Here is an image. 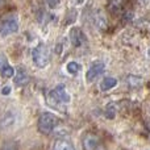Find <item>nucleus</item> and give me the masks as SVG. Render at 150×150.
I'll return each mask as SVG.
<instances>
[{
  "mask_svg": "<svg viewBox=\"0 0 150 150\" xmlns=\"http://www.w3.org/2000/svg\"><path fill=\"white\" fill-rule=\"evenodd\" d=\"M66 69H67V73L69 74H71V75H75V74H78L79 73V70L82 67H80V65L78 62H69L67 63V66H66Z\"/></svg>",
  "mask_w": 150,
  "mask_h": 150,
  "instance_id": "nucleus-13",
  "label": "nucleus"
},
{
  "mask_svg": "<svg viewBox=\"0 0 150 150\" xmlns=\"http://www.w3.org/2000/svg\"><path fill=\"white\" fill-rule=\"evenodd\" d=\"M116 86H117V79L116 78L108 76V78H104L103 82L100 83V90L101 91H108V90H111V88L116 87Z\"/></svg>",
  "mask_w": 150,
  "mask_h": 150,
  "instance_id": "nucleus-11",
  "label": "nucleus"
},
{
  "mask_svg": "<svg viewBox=\"0 0 150 150\" xmlns=\"http://www.w3.org/2000/svg\"><path fill=\"white\" fill-rule=\"evenodd\" d=\"M105 116L108 117V119H113V117L116 116V108H115V105H113V104H112V103L107 105Z\"/></svg>",
  "mask_w": 150,
  "mask_h": 150,
  "instance_id": "nucleus-14",
  "label": "nucleus"
},
{
  "mask_svg": "<svg viewBox=\"0 0 150 150\" xmlns=\"http://www.w3.org/2000/svg\"><path fill=\"white\" fill-rule=\"evenodd\" d=\"M69 101H70V95L67 93L66 87L63 84H58L46 96L47 105L61 112H66V105L69 104Z\"/></svg>",
  "mask_w": 150,
  "mask_h": 150,
  "instance_id": "nucleus-1",
  "label": "nucleus"
},
{
  "mask_svg": "<svg viewBox=\"0 0 150 150\" xmlns=\"http://www.w3.org/2000/svg\"><path fill=\"white\" fill-rule=\"evenodd\" d=\"M1 150H18V148L15 142H7L4 146H3Z\"/></svg>",
  "mask_w": 150,
  "mask_h": 150,
  "instance_id": "nucleus-16",
  "label": "nucleus"
},
{
  "mask_svg": "<svg viewBox=\"0 0 150 150\" xmlns=\"http://www.w3.org/2000/svg\"><path fill=\"white\" fill-rule=\"evenodd\" d=\"M1 93H3V95H9V93H11V87H9V86L3 87L1 88Z\"/></svg>",
  "mask_w": 150,
  "mask_h": 150,
  "instance_id": "nucleus-18",
  "label": "nucleus"
},
{
  "mask_svg": "<svg viewBox=\"0 0 150 150\" xmlns=\"http://www.w3.org/2000/svg\"><path fill=\"white\" fill-rule=\"evenodd\" d=\"M149 90H150V83H149Z\"/></svg>",
  "mask_w": 150,
  "mask_h": 150,
  "instance_id": "nucleus-19",
  "label": "nucleus"
},
{
  "mask_svg": "<svg viewBox=\"0 0 150 150\" xmlns=\"http://www.w3.org/2000/svg\"><path fill=\"white\" fill-rule=\"evenodd\" d=\"M29 83V75L24 70L23 67H18L16 70V75H15V84L18 87H24Z\"/></svg>",
  "mask_w": 150,
  "mask_h": 150,
  "instance_id": "nucleus-10",
  "label": "nucleus"
},
{
  "mask_svg": "<svg viewBox=\"0 0 150 150\" xmlns=\"http://www.w3.org/2000/svg\"><path fill=\"white\" fill-rule=\"evenodd\" d=\"M0 74L3 78H12L15 75V70L8 63V59L4 54H0Z\"/></svg>",
  "mask_w": 150,
  "mask_h": 150,
  "instance_id": "nucleus-9",
  "label": "nucleus"
},
{
  "mask_svg": "<svg viewBox=\"0 0 150 150\" xmlns=\"http://www.w3.org/2000/svg\"><path fill=\"white\" fill-rule=\"evenodd\" d=\"M54 150H75L73 144L65 140H58L54 144Z\"/></svg>",
  "mask_w": 150,
  "mask_h": 150,
  "instance_id": "nucleus-12",
  "label": "nucleus"
},
{
  "mask_svg": "<svg viewBox=\"0 0 150 150\" xmlns=\"http://www.w3.org/2000/svg\"><path fill=\"white\" fill-rule=\"evenodd\" d=\"M128 82H129V84L134 86V87H138V86L141 84V78L140 76H129V79H128Z\"/></svg>",
  "mask_w": 150,
  "mask_h": 150,
  "instance_id": "nucleus-15",
  "label": "nucleus"
},
{
  "mask_svg": "<svg viewBox=\"0 0 150 150\" xmlns=\"http://www.w3.org/2000/svg\"><path fill=\"white\" fill-rule=\"evenodd\" d=\"M16 124V113L12 111H5L0 115V128L1 129H8L12 128Z\"/></svg>",
  "mask_w": 150,
  "mask_h": 150,
  "instance_id": "nucleus-8",
  "label": "nucleus"
},
{
  "mask_svg": "<svg viewBox=\"0 0 150 150\" xmlns=\"http://www.w3.org/2000/svg\"><path fill=\"white\" fill-rule=\"evenodd\" d=\"M58 122H59V119L55 115L50 113V112H44L40 115L38 122H37L38 132H41L42 134H50L55 129Z\"/></svg>",
  "mask_w": 150,
  "mask_h": 150,
  "instance_id": "nucleus-2",
  "label": "nucleus"
},
{
  "mask_svg": "<svg viewBox=\"0 0 150 150\" xmlns=\"http://www.w3.org/2000/svg\"><path fill=\"white\" fill-rule=\"evenodd\" d=\"M18 30V21L15 15H8L0 20V36L5 37Z\"/></svg>",
  "mask_w": 150,
  "mask_h": 150,
  "instance_id": "nucleus-4",
  "label": "nucleus"
},
{
  "mask_svg": "<svg viewBox=\"0 0 150 150\" xmlns=\"http://www.w3.org/2000/svg\"><path fill=\"white\" fill-rule=\"evenodd\" d=\"M46 3H47V5H49L52 9H54V8H57L58 5H59L61 0H46Z\"/></svg>",
  "mask_w": 150,
  "mask_h": 150,
  "instance_id": "nucleus-17",
  "label": "nucleus"
},
{
  "mask_svg": "<svg viewBox=\"0 0 150 150\" xmlns=\"http://www.w3.org/2000/svg\"><path fill=\"white\" fill-rule=\"evenodd\" d=\"M83 150H107L101 140L95 133H86L82 138Z\"/></svg>",
  "mask_w": 150,
  "mask_h": 150,
  "instance_id": "nucleus-5",
  "label": "nucleus"
},
{
  "mask_svg": "<svg viewBox=\"0 0 150 150\" xmlns=\"http://www.w3.org/2000/svg\"><path fill=\"white\" fill-rule=\"evenodd\" d=\"M69 37H70V42L74 47H80L82 45L86 44V36L83 33V30L78 26H74L71 28L70 33H69Z\"/></svg>",
  "mask_w": 150,
  "mask_h": 150,
  "instance_id": "nucleus-7",
  "label": "nucleus"
},
{
  "mask_svg": "<svg viewBox=\"0 0 150 150\" xmlns=\"http://www.w3.org/2000/svg\"><path fill=\"white\" fill-rule=\"evenodd\" d=\"M32 58H33V63L40 69L46 67L50 63V52L47 49L46 45L38 44L32 52Z\"/></svg>",
  "mask_w": 150,
  "mask_h": 150,
  "instance_id": "nucleus-3",
  "label": "nucleus"
},
{
  "mask_svg": "<svg viewBox=\"0 0 150 150\" xmlns=\"http://www.w3.org/2000/svg\"><path fill=\"white\" fill-rule=\"evenodd\" d=\"M104 70H105V65L101 61H95V62L91 63L90 69H88L87 74H86V78H87L88 82H92L98 76H100L104 73Z\"/></svg>",
  "mask_w": 150,
  "mask_h": 150,
  "instance_id": "nucleus-6",
  "label": "nucleus"
}]
</instances>
